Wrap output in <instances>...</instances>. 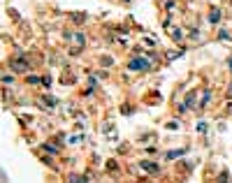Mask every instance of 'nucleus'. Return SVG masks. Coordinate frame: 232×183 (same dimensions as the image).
<instances>
[{"instance_id": "14", "label": "nucleus", "mask_w": 232, "mask_h": 183, "mask_svg": "<svg viewBox=\"0 0 232 183\" xmlns=\"http://www.w3.org/2000/svg\"><path fill=\"white\" fill-rule=\"evenodd\" d=\"M28 84H40V77H35V74H28Z\"/></svg>"}, {"instance_id": "12", "label": "nucleus", "mask_w": 232, "mask_h": 183, "mask_svg": "<svg viewBox=\"0 0 232 183\" xmlns=\"http://www.w3.org/2000/svg\"><path fill=\"white\" fill-rule=\"evenodd\" d=\"M144 47H156V40L153 37H144Z\"/></svg>"}, {"instance_id": "2", "label": "nucleus", "mask_w": 232, "mask_h": 183, "mask_svg": "<svg viewBox=\"0 0 232 183\" xmlns=\"http://www.w3.org/2000/svg\"><path fill=\"white\" fill-rule=\"evenodd\" d=\"M139 167H142L146 174H158L160 172L158 165H156V162H149V160H142V162H139Z\"/></svg>"}, {"instance_id": "19", "label": "nucleus", "mask_w": 232, "mask_h": 183, "mask_svg": "<svg viewBox=\"0 0 232 183\" xmlns=\"http://www.w3.org/2000/svg\"><path fill=\"white\" fill-rule=\"evenodd\" d=\"M227 97H230V100H232V86H230V90H227Z\"/></svg>"}, {"instance_id": "5", "label": "nucleus", "mask_w": 232, "mask_h": 183, "mask_svg": "<svg viewBox=\"0 0 232 183\" xmlns=\"http://www.w3.org/2000/svg\"><path fill=\"white\" fill-rule=\"evenodd\" d=\"M72 40H74V44H77V47H84V44H86L84 32H74V37H72Z\"/></svg>"}, {"instance_id": "4", "label": "nucleus", "mask_w": 232, "mask_h": 183, "mask_svg": "<svg viewBox=\"0 0 232 183\" xmlns=\"http://www.w3.org/2000/svg\"><path fill=\"white\" fill-rule=\"evenodd\" d=\"M184 153H186V148H176V151H167L165 158H167V160H176V158H181Z\"/></svg>"}, {"instance_id": "13", "label": "nucleus", "mask_w": 232, "mask_h": 183, "mask_svg": "<svg viewBox=\"0 0 232 183\" xmlns=\"http://www.w3.org/2000/svg\"><path fill=\"white\" fill-rule=\"evenodd\" d=\"M107 169H109V172H116V169H118V165H116L114 160H109V162H107Z\"/></svg>"}, {"instance_id": "11", "label": "nucleus", "mask_w": 232, "mask_h": 183, "mask_svg": "<svg viewBox=\"0 0 232 183\" xmlns=\"http://www.w3.org/2000/svg\"><path fill=\"white\" fill-rule=\"evenodd\" d=\"M42 148H44V151H49V153H53V155L58 153V148H56V146H51V144H44Z\"/></svg>"}, {"instance_id": "1", "label": "nucleus", "mask_w": 232, "mask_h": 183, "mask_svg": "<svg viewBox=\"0 0 232 183\" xmlns=\"http://www.w3.org/2000/svg\"><path fill=\"white\" fill-rule=\"evenodd\" d=\"M128 70H149V58H132L128 63Z\"/></svg>"}, {"instance_id": "7", "label": "nucleus", "mask_w": 232, "mask_h": 183, "mask_svg": "<svg viewBox=\"0 0 232 183\" xmlns=\"http://www.w3.org/2000/svg\"><path fill=\"white\" fill-rule=\"evenodd\" d=\"M211 102V90H204L202 93V100H200V107H207Z\"/></svg>"}, {"instance_id": "17", "label": "nucleus", "mask_w": 232, "mask_h": 183, "mask_svg": "<svg viewBox=\"0 0 232 183\" xmlns=\"http://www.w3.org/2000/svg\"><path fill=\"white\" fill-rule=\"evenodd\" d=\"M44 102H47V105H49V107H53V105H56V100H53V97H51V95H44Z\"/></svg>"}, {"instance_id": "6", "label": "nucleus", "mask_w": 232, "mask_h": 183, "mask_svg": "<svg viewBox=\"0 0 232 183\" xmlns=\"http://www.w3.org/2000/svg\"><path fill=\"white\" fill-rule=\"evenodd\" d=\"M12 70H14V72H26L28 65H26V63H19V60H14V63H12Z\"/></svg>"}, {"instance_id": "8", "label": "nucleus", "mask_w": 232, "mask_h": 183, "mask_svg": "<svg viewBox=\"0 0 232 183\" xmlns=\"http://www.w3.org/2000/svg\"><path fill=\"white\" fill-rule=\"evenodd\" d=\"M0 81H2V84H14V77H12V74H2V77H0Z\"/></svg>"}, {"instance_id": "16", "label": "nucleus", "mask_w": 232, "mask_h": 183, "mask_svg": "<svg viewBox=\"0 0 232 183\" xmlns=\"http://www.w3.org/2000/svg\"><path fill=\"white\" fill-rule=\"evenodd\" d=\"M174 5H176V0H165V7H167V10H169V12H172V10H174Z\"/></svg>"}, {"instance_id": "3", "label": "nucleus", "mask_w": 232, "mask_h": 183, "mask_svg": "<svg viewBox=\"0 0 232 183\" xmlns=\"http://www.w3.org/2000/svg\"><path fill=\"white\" fill-rule=\"evenodd\" d=\"M218 21H221V10H218V7H214V10L209 12V23H214V26H216Z\"/></svg>"}, {"instance_id": "9", "label": "nucleus", "mask_w": 232, "mask_h": 183, "mask_svg": "<svg viewBox=\"0 0 232 183\" xmlns=\"http://www.w3.org/2000/svg\"><path fill=\"white\" fill-rule=\"evenodd\" d=\"M207 130H209V125H207V123H202V120H200V123H197V132H202V135H204Z\"/></svg>"}, {"instance_id": "18", "label": "nucleus", "mask_w": 232, "mask_h": 183, "mask_svg": "<svg viewBox=\"0 0 232 183\" xmlns=\"http://www.w3.org/2000/svg\"><path fill=\"white\" fill-rule=\"evenodd\" d=\"M70 141H72V144H79V141H81V135H74V137H70Z\"/></svg>"}, {"instance_id": "15", "label": "nucleus", "mask_w": 232, "mask_h": 183, "mask_svg": "<svg viewBox=\"0 0 232 183\" xmlns=\"http://www.w3.org/2000/svg\"><path fill=\"white\" fill-rule=\"evenodd\" d=\"M102 65H105V67H109V65H114V58H109V56H107V58H102Z\"/></svg>"}, {"instance_id": "10", "label": "nucleus", "mask_w": 232, "mask_h": 183, "mask_svg": "<svg viewBox=\"0 0 232 183\" xmlns=\"http://www.w3.org/2000/svg\"><path fill=\"white\" fill-rule=\"evenodd\" d=\"M218 40H232V35L227 30H221V32H218Z\"/></svg>"}, {"instance_id": "20", "label": "nucleus", "mask_w": 232, "mask_h": 183, "mask_svg": "<svg viewBox=\"0 0 232 183\" xmlns=\"http://www.w3.org/2000/svg\"><path fill=\"white\" fill-rule=\"evenodd\" d=\"M230 70H232V58H230Z\"/></svg>"}]
</instances>
